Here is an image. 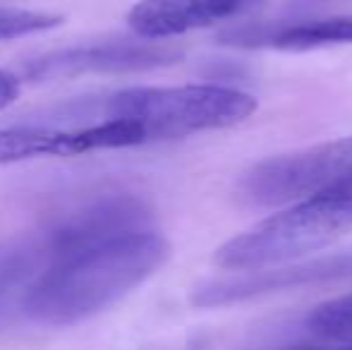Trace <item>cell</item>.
<instances>
[{
  "label": "cell",
  "mask_w": 352,
  "mask_h": 350,
  "mask_svg": "<svg viewBox=\"0 0 352 350\" xmlns=\"http://www.w3.org/2000/svg\"><path fill=\"white\" fill-rule=\"evenodd\" d=\"M125 132L113 120L79 127L12 125L0 127V166L34 159H67L101 149H125Z\"/></svg>",
  "instance_id": "8992f818"
},
{
  "label": "cell",
  "mask_w": 352,
  "mask_h": 350,
  "mask_svg": "<svg viewBox=\"0 0 352 350\" xmlns=\"http://www.w3.org/2000/svg\"><path fill=\"white\" fill-rule=\"evenodd\" d=\"M264 0H142L127 14V24L140 39L180 36L223 19L240 17Z\"/></svg>",
  "instance_id": "ba28073f"
},
{
  "label": "cell",
  "mask_w": 352,
  "mask_h": 350,
  "mask_svg": "<svg viewBox=\"0 0 352 350\" xmlns=\"http://www.w3.org/2000/svg\"><path fill=\"white\" fill-rule=\"evenodd\" d=\"M352 271V259H333V262H316V264H302L292 269H280L274 266L271 271H242L245 276L228 281H211L192 293V305L197 307H221V305H232L247 300L252 295L266 293V290H283L292 285L311 283V281L333 278Z\"/></svg>",
  "instance_id": "9c48e42d"
},
{
  "label": "cell",
  "mask_w": 352,
  "mask_h": 350,
  "mask_svg": "<svg viewBox=\"0 0 352 350\" xmlns=\"http://www.w3.org/2000/svg\"><path fill=\"white\" fill-rule=\"evenodd\" d=\"M218 39L230 46L278 48V51H309V48L333 46V43H352V14L300 24H280V27L230 29Z\"/></svg>",
  "instance_id": "30bf717a"
},
{
  "label": "cell",
  "mask_w": 352,
  "mask_h": 350,
  "mask_svg": "<svg viewBox=\"0 0 352 350\" xmlns=\"http://www.w3.org/2000/svg\"><path fill=\"white\" fill-rule=\"evenodd\" d=\"M352 233V180L307 197L235 235L216 250L213 264L228 271L283 266Z\"/></svg>",
  "instance_id": "7a4b0ae2"
},
{
  "label": "cell",
  "mask_w": 352,
  "mask_h": 350,
  "mask_svg": "<svg viewBox=\"0 0 352 350\" xmlns=\"http://www.w3.org/2000/svg\"><path fill=\"white\" fill-rule=\"evenodd\" d=\"M254 111L256 98L252 94L218 85L132 87L94 108L98 120L135 125L144 144L232 127Z\"/></svg>",
  "instance_id": "3957f363"
},
{
  "label": "cell",
  "mask_w": 352,
  "mask_h": 350,
  "mask_svg": "<svg viewBox=\"0 0 352 350\" xmlns=\"http://www.w3.org/2000/svg\"><path fill=\"white\" fill-rule=\"evenodd\" d=\"M148 219H151V209L140 197L108 195L58 219L46 233L43 243L48 245L53 257L63 250L113 238V235L127 233V230H144V223Z\"/></svg>",
  "instance_id": "52a82bcc"
},
{
  "label": "cell",
  "mask_w": 352,
  "mask_h": 350,
  "mask_svg": "<svg viewBox=\"0 0 352 350\" xmlns=\"http://www.w3.org/2000/svg\"><path fill=\"white\" fill-rule=\"evenodd\" d=\"M182 51L156 41H108L94 46L63 48L38 56L22 65L24 80H60V77L94 75V72H146L173 65Z\"/></svg>",
  "instance_id": "5b68a950"
},
{
  "label": "cell",
  "mask_w": 352,
  "mask_h": 350,
  "mask_svg": "<svg viewBox=\"0 0 352 350\" xmlns=\"http://www.w3.org/2000/svg\"><path fill=\"white\" fill-rule=\"evenodd\" d=\"M168 257L170 243L146 228L63 250L27 285L22 307L38 324L70 327L130 295Z\"/></svg>",
  "instance_id": "6da1fadb"
},
{
  "label": "cell",
  "mask_w": 352,
  "mask_h": 350,
  "mask_svg": "<svg viewBox=\"0 0 352 350\" xmlns=\"http://www.w3.org/2000/svg\"><path fill=\"white\" fill-rule=\"evenodd\" d=\"M352 180V137L283 154L256 164L240 182L254 206L295 204Z\"/></svg>",
  "instance_id": "277c9868"
},
{
  "label": "cell",
  "mask_w": 352,
  "mask_h": 350,
  "mask_svg": "<svg viewBox=\"0 0 352 350\" xmlns=\"http://www.w3.org/2000/svg\"><path fill=\"white\" fill-rule=\"evenodd\" d=\"M63 24L60 14L38 12V10H22V8H5L0 5V41L29 36V34L48 32Z\"/></svg>",
  "instance_id": "7c38bea8"
},
{
  "label": "cell",
  "mask_w": 352,
  "mask_h": 350,
  "mask_svg": "<svg viewBox=\"0 0 352 350\" xmlns=\"http://www.w3.org/2000/svg\"><path fill=\"white\" fill-rule=\"evenodd\" d=\"M340 350H352V346H348V348H340Z\"/></svg>",
  "instance_id": "5bb4252c"
},
{
  "label": "cell",
  "mask_w": 352,
  "mask_h": 350,
  "mask_svg": "<svg viewBox=\"0 0 352 350\" xmlns=\"http://www.w3.org/2000/svg\"><path fill=\"white\" fill-rule=\"evenodd\" d=\"M307 329L321 341L352 346V295L319 305L307 317Z\"/></svg>",
  "instance_id": "8fae6325"
},
{
  "label": "cell",
  "mask_w": 352,
  "mask_h": 350,
  "mask_svg": "<svg viewBox=\"0 0 352 350\" xmlns=\"http://www.w3.org/2000/svg\"><path fill=\"white\" fill-rule=\"evenodd\" d=\"M19 96H22V77L0 67V111L10 108Z\"/></svg>",
  "instance_id": "4fadbf2b"
}]
</instances>
